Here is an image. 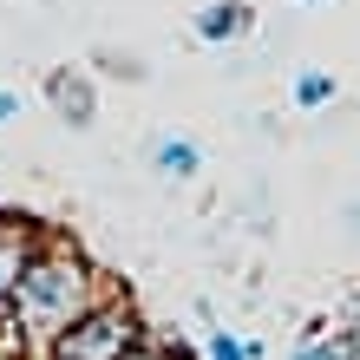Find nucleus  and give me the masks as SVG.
Returning a JSON list of instances; mask_svg holds the SVG:
<instances>
[{
    "instance_id": "1",
    "label": "nucleus",
    "mask_w": 360,
    "mask_h": 360,
    "mask_svg": "<svg viewBox=\"0 0 360 360\" xmlns=\"http://www.w3.org/2000/svg\"><path fill=\"white\" fill-rule=\"evenodd\" d=\"M98 308V282H92V262L66 243H46L33 256V269L20 275V295H13V321L33 334V341H59L72 321H86Z\"/></svg>"
},
{
    "instance_id": "2",
    "label": "nucleus",
    "mask_w": 360,
    "mask_h": 360,
    "mask_svg": "<svg viewBox=\"0 0 360 360\" xmlns=\"http://www.w3.org/2000/svg\"><path fill=\"white\" fill-rule=\"evenodd\" d=\"M144 354V328L124 302H98L86 321H72L53 341V360H138Z\"/></svg>"
},
{
    "instance_id": "3",
    "label": "nucleus",
    "mask_w": 360,
    "mask_h": 360,
    "mask_svg": "<svg viewBox=\"0 0 360 360\" xmlns=\"http://www.w3.org/2000/svg\"><path fill=\"white\" fill-rule=\"evenodd\" d=\"M33 256H39L33 229H27V223H0V308H13V295H20V275L33 269Z\"/></svg>"
},
{
    "instance_id": "4",
    "label": "nucleus",
    "mask_w": 360,
    "mask_h": 360,
    "mask_svg": "<svg viewBox=\"0 0 360 360\" xmlns=\"http://www.w3.org/2000/svg\"><path fill=\"white\" fill-rule=\"evenodd\" d=\"M46 92H53V105H59V118H66V124H92V86L79 72H53Z\"/></svg>"
},
{
    "instance_id": "5",
    "label": "nucleus",
    "mask_w": 360,
    "mask_h": 360,
    "mask_svg": "<svg viewBox=\"0 0 360 360\" xmlns=\"http://www.w3.org/2000/svg\"><path fill=\"white\" fill-rule=\"evenodd\" d=\"M243 27H249V0H217V7H203V20H197L203 39H236Z\"/></svg>"
},
{
    "instance_id": "6",
    "label": "nucleus",
    "mask_w": 360,
    "mask_h": 360,
    "mask_svg": "<svg viewBox=\"0 0 360 360\" xmlns=\"http://www.w3.org/2000/svg\"><path fill=\"white\" fill-rule=\"evenodd\" d=\"M158 171H164V177H197V144L164 138V144H158Z\"/></svg>"
},
{
    "instance_id": "7",
    "label": "nucleus",
    "mask_w": 360,
    "mask_h": 360,
    "mask_svg": "<svg viewBox=\"0 0 360 360\" xmlns=\"http://www.w3.org/2000/svg\"><path fill=\"white\" fill-rule=\"evenodd\" d=\"M295 98H302V105H328L334 98V79L328 72H302V79H295Z\"/></svg>"
},
{
    "instance_id": "8",
    "label": "nucleus",
    "mask_w": 360,
    "mask_h": 360,
    "mask_svg": "<svg viewBox=\"0 0 360 360\" xmlns=\"http://www.w3.org/2000/svg\"><path fill=\"white\" fill-rule=\"evenodd\" d=\"M302 360H360V341H321V347H308Z\"/></svg>"
},
{
    "instance_id": "9",
    "label": "nucleus",
    "mask_w": 360,
    "mask_h": 360,
    "mask_svg": "<svg viewBox=\"0 0 360 360\" xmlns=\"http://www.w3.org/2000/svg\"><path fill=\"white\" fill-rule=\"evenodd\" d=\"M210 360H249V354H243V341H229V334H217V341H210Z\"/></svg>"
},
{
    "instance_id": "10",
    "label": "nucleus",
    "mask_w": 360,
    "mask_h": 360,
    "mask_svg": "<svg viewBox=\"0 0 360 360\" xmlns=\"http://www.w3.org/2000/svg\"><path fill=\"white\" fill-rule=\"evenodd\" d=\"M13 112H20V98H13V92H0V118H13Z\"/></svg>"
}]
</instances>
